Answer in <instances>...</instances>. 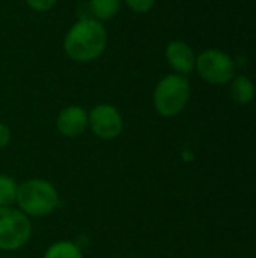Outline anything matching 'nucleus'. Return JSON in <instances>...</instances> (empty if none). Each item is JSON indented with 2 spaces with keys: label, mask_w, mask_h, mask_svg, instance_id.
I'll list each match as a JSON object with an SVG mask.
<instances>
[{
  "label": "nucleus",
  "mask_w": 256,
  "mask_h": 258,
  "mask_svg": "<svg viewBox=\"0 0 256 258\" xmlns=\"http://www.w3.org/2000/svg\"><path fill=\"white\" fill-rule=\"evenodd\" d=\"M107 45L104 24L92 17H83L74 23L65 35L63 50L74 62H92L98 59Z\"/></svg>",
  "instance_id": "nucleus-1"
},
{
  "label": "nucleus",
  "mask_w": 256,
  "mask_h": 258,
  "mask_svg": "<svg viewBox=\"0 0 256 258\" xmlns=\"http://www.w3.org/2000/svg\"><path fill=\"white\" fill-rule=\"evenodd\" d=\"M60 206V195L57 187L45 178H27L18 183L15 207L26 216L47 218L53 215Z\"/></svg>",
  "instance_id": "nucleus-2"
},
{
  "label": "nucleus",
  "mask_w": 256,
  "mask_h": 258,
  "mask_svg": "<svg viewBox=\"0 0 256 258\" xmlns=\"http://www.w3.org/2000/svg\"><path fill=\"white\" fill-rule=\"evenodd\" d=\"M190 100V83L186 76L167 74L154 88L152 104L155 112L163 118L180 115Z\"/></svg>",
  "instance_id": "nucleus-3"
},
{
  "label": "nucleus",
  "mask_w": 256,
  "mask_h": 258,
  "mask_svg": "<svg viewBox=\"0 0 256 258\" xmlns=\"http://www.w3.org/2000/svg\"><path fill=\"white\" fill-rule=\"evenodd\" d=\"M33 225L15 206L0 207V251L17 252L23 249L32 239Z\"/></svg>",
  "instance_id": "nucleus-4"
},
{
  "label": "nucleus",
  "mask_w": 256,
  "mask_h": 258,
  "mask_svg": "<svg viewBox=\"0 0 256 258\" xmlns=\"http://www.w3.org/2000/svg\"><path fill=\"white\" fill-rule=\"evenodd\" d=\"M235 60L223 50L208 48L196 56L195 71L208 85L223 86L235 77Z\"/></svg>",
  "instance_id": "nucleus-5"
},
{
  "label": "nucleus",
  "mask_w": 256,
  "mask_h": 258,
  "mask_svg": "<svg viewBox=\"0 0 256 258\" xmlns=\"http://www.w3.org/2000/svg\"><path fill=\"white\" fill-rule=\"evenodd\" d=\"M88 128L101 141H115L124 132V118L118 107L100 103L88 112Z\"/></svg>",
  "instance_id": "nucleus-6"
},
{
  "label": "nucleus",
  "mask_w": 256,
  "mask_h": 258,
  "mask_svg": "<svg viewBox=\"0 0 256 258\" xmlns=\"http://www.w3.org/2000/svg\"><path fill=\"white\" fill-rule=\"evenodd\" d=\"M56 130L68 139L81 136L88 130V110L78 104L63 107L56 116Z\"/></svg>",
  "instance_id": "nucleus-7"
},
{
  "label": "nucleus",
  "mask_w": 256,
  "mask_h": 258,
  "mask_svg": "<svg viewBox=\"0 0 256 258\" xmlns=\"http://www.w3.org/2000/svg\"><path fill=\"white\" fill-rule=\"evenodd\" d=\"M164 56L167 63L170 65V68L181 76H187L190 73L195 71V65H196V54L193 51V48L180 39L170 41L166 45L164 50Z\"/></svg>",
  "instance_id": "nucleus-8"
},
{
  "label": "nucleus",
  "mask_w": 256,
  "mask_h": 258,
  "mask_svg": "<svg viewBox=\"0 0 256 258\" xmlns=\"http://www.w3.org/2000/svg\"><path fill=\"white\" fill-rule=\"evenodd\" d=\"M231 83V97L237 104H249L253 101L256 95L255 83L244 74H235V77L229 82Z\"/></svg>",
  "instance_id": "nucleus-9"
},
{
  "label": "nucleus",
  "mask_w": 256,
  "mask_h": 258,
  "mask_svg": "<svg viewBox=\"0 0 256 258\" xmlns=\"http://www.w3.org/2000/svg\"><path fill=\"white\" fill-rule=\"evenodd\" d=\"M42 258H84L83 249L72 240H57L47 246Z\"/></svg>",
  "instance_id": "nucleus-10"
},
{
  "label": "nucleus",
  "mask_w": 256,
  "mask_h": 258,
  "mask_svg": "<svg viewBox=\"0 0 256 258\" xmlns=\"http://www.w3.org/2000/svg\"><path fill=\"white\" fill-rule=\"evenodd\" d=\"M122 0H91L89 11L92 18L98 21H107L116 17L121 11Z\"/></svg>",
  "instance_id": "nucleus-11"
},
{
  "label": "nucleus",
  "mask_w": 256,
  "mask_h": 258,
  "mask_svg": "<svg viewBox=\"0 0 256 258\" xmlns=\"http://www.w3.org/2000/svg\"><path fill=\"white\" fill-rule=\"evenodd\" d=\"M17 190H18V181L11 175L0 172V207L15 206Z\"/></svg>",
  "instance_id": "nucleus-12"
},
{
  "label": "nucleus",
  "mask_w": 256,
  "mask_h": 258,
  "mask_svg": "<svg viewBox=\"0 0 256 258\" xmlns=\"http://www.w3.org/2000/svg\"><path fill=\"white\" fill-rule=\"evenodd\" d=\"M127 6L136 12V14H146L149 12L154 5H155V0H125Z\"/></svg>",
  "instance_id": "nucleus-13"
},
{
  "label": "nucleus",
  "mask_w": 256,
  "mask_h": 258,
  "mask_svg": "<svg viewBox=\"0 0 256 258\" xmlns=\"http://www.w3.org/2000/svg\"><path fill=\"white\" fill-rule=\"evenodd\" d=\"M24 2L30 9L36 12H47L56 5L57 0H24Z\"/></svg>",
  "instance_id": "nucleus-14"
},
{
  "label": "nucleus",
  "mask_w": 256,
  "mask_h": 258,
  "mask_svg": "<svg viewBox=\"0 0 256 258\" xmlns=\"http://www.w3.org/2000/svg\"><path fill=\"white\" fill-rule=\"evenodd\" d=\"M12 141V132L8 124L0 121V150H5Z\"/></svg>",
  "instance_id": "nucleus-15"
},
{
  "label": "nucleus",
  "mask_w": 256,
  "mask_h": 258,
  "mask_svg": "<svg viewBox=\"0 0 256 258\" xmlns=\"http://www.w3.org/2000/svg\"><path fill=\"white\" fill-rule=\"evenodd\" d=\"M2 258H12V257H2Z\"/></svg>",
  "instance_id": "nucleus-16"
}]
</instances>
